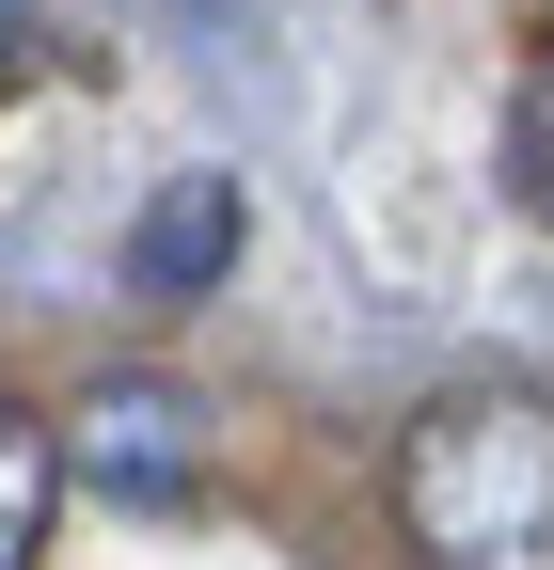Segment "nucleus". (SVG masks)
Segmentation results:
<instances>
[{"label":"nucleus","mask_w":554,"mask_h":570,"mask_svg":"<svg viewBox=\"0 0 554 570\" xmlns=\"http://www.w3.org/2000/svg\"><path fill=\"white\" fill-rule=\"evenodd\" d=\"M238 238H254L238 175H175L144 223H127V285H144V302H206V285L238 269Z\"/></svg>","instance_id":"7ed1b4c3"},{"label":"nucleus","mask_w":554,"mask_h":570,"mask_svg":"<svg viewBox=\"0 0 554 570\" xmlns=\"http://www.w3.org/2000/svg\"><path fill=\"white\" fill-rule=\"evenodd\" d=\"M63 475L80 491H111V508H190L206 491V412H190V381H96L80 412H63Z\"/></svg>","instance_id":"f03ea898"},{"label":"nucleus","mask_w":554,"mask_h":570,"mask_svg":"<svg viewBox=\"0 0 554 570\" xmlns=\"http://www.w3.org/2000/svg\"><path fill=\"white\" fill-rule=\"evenodd\" d=\"M48 491H63V428H32L17 396H0V570L48 554Z\"/></svg>","instance_id":"20e7f679"},{"label":"nucleus","mask_w":554,"mask_h":570,"mask_svg":"<svg viewBox=\"0 0 554 570\" xmlns=\"http://www.w3.org/2000/svg\"><path fill=\"white\" fill-rule=\"evenodd\" d=\"M396 554L412 570H554V396L538 381H444L396 428Z\"/></svg>","instance_id":"f257e3e1"}]
</instances>
